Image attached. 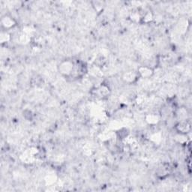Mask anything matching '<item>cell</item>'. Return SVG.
<instances>
[{
	"mask_svg": "<svg viewBox=\"0 0 192 192\" xmlns=\"http://www.w3.org/2000/svg\"><path fill=\"white\" fill-rule=\"evenodd\" d=\"M30 41H31V37L30 35H29L25 34V33H22L21 35H20L19 41L20 42L21 44H28Z\"/></svg>",
	"mask_w": 192,
	"mask_h": 192,
	"instance_id": "obj_9",
	"label": "cell"
},
{
	"mask_svg": "<svg viewBox=\"0 0 192 192\" xmlns=\"http://www.w3.org/2000/svg\"><path fill=\"white\" fill-rule=\"evenodd\" d=\"M151 138H152V140H154L155 142H157V143H158V142H159V141L161 140V134H160L159 133L154 134L151 137Z\"/></svg>",
	"mask_w": 192,
	"mask_h": 192,
	"instance_id": "obj_17",
	"label": "cell"
},
{
	"mask_svg": "<svg viewBox=\"0 0 192 192\" xmlns=\"http://www.w3.org/2000/svg\"><path fill=\"white\" fill-rule=\"evenodd\" d=\"M105 62H106V58L104 56H98L97 59H95V65H97L98 67H101L102 65H104Z\"/></svg>",
	"mask_w": 192,
	"mask_h": 192,
	"instance_id": "obj_14",
	"label": "cell"
},
{
	"mask_svg": "<svg viewBox=\"0 0 192 192\" xmlns=\"http://www.w3.org/2000/svg\"><path fill=\"white\" fill-rule=\"evenodd\" d=\"M44 181H45L47 185H52L56 183V176L53 175V174H50V175H47L46 176L45 180Z\"/></svg>",
	"mask_w": 192,
	"mask_h": 192,
	"instance_id": "obj_13",
	"label": "cell"
},
{
	"mask_svg": "<svg viewBox=\"0 0 192 192\" xmlns=\"http://www.w3.org/2000/svg\"><path fill=\"white\" fill-rule=\"evenodd\" d=\"M176 130L177 133L187 134L191 131V124L186 120H182L176 125Z\"/></svg>",
	"mask_w": 192,
	"mask_h": 192,
	"instance_id": "obj_5",
	"label": "cell"
},
{
	"mask_svg": "<svg viewBox=\"0 0 192 192\" xmlns=\"http://www.w3.org/2000/svg\"><path fill=\"white\" fill-rule=\"evenodd\" d=\"M154 70L149 66H140L137 69V74L139 77L143 79H149L154 75Z\"/></svg>",
	"mask_w": 192,
	"mask_h": 192,
	"instance_id": "obj_3",
	"label": "cell"
},
{
	"mask_svg": "<svg viewBox=\"0 0 192 192\" xmlns=\"http://www.w3.org/2000/svg\"><path fill=\"white\" fill-rule=\"evenodd\" d=\"M141 17L142 16H140V13H138V12H134L130 14V17H131V20L134 21V22H136V23L141 21Z\"/></svg>",
	"mask_w": 192,
	"mask_h": 192,
	"instance_id": "obj_12",
	"label": "cell"
},
{
	"mask_svg": "<svg viewBox=\"0 0 192 192\" xmlns=\"http://www.w3.org/2000/svg\"><path fill=\"white\" fill-rule=\"evenodd\" d=\"M74 66L75 65L72 61L65 60V61L60 62V64L58 66V71L62 76L71 77L74 69Z\"/></svg>",
	"mask_w": 192,
	"mask_h": 192,
	"instance_id": "obj_1",
	"label": "cell"
},
{
	"mask_svg": "<svg viewBox=\"0 0 192 192\" xmlns=\"http://www.w3.org/2000/svg\"><path fill=\"white\" fill-rule=\"evenodd\" d=\"M16 25H17V22L12 16L5 15L4 17H2L1 20V26L3 29H5V31L13 29Z\"/></svg>",
	"mask_w": 192,
	"mask_h": 192,
	"instance_id": "obj_2",
	"label": "cell"
},
{
	"mask_svg": "<svg viewBox=\"0 0 192 192\" xmlns=\"http://www.w3.org/2000/svg\"><path fill=\"white\" fill-rule=\"evenodd\" d=\"M159 116L155 113H149V114H147L145 117V121L147 122V124L150 125V126L157 125L159 122Z\"/></svg>",
	"mask_w": 192,
	"mask_h": 192,
	"instance_id": "obj_6",
	"label": "cell"
},
{
	"mask_svg": "<svg viewBox=\"0 0 192 192\" xmlns=\"http://www.w3.org/2000/svg\"><path fill=\"white\" fill-rule=\"evenodd\" d=\"M23 116H24V118L26 119L29 120L33 117V113H32V112H31L30 111H29V110H26V111L23 112Z\"/></svg>",
	"mask_w": 192,
	"mask_h": 192,
	"instance_id": "obj_16",
	"label": "cell"
},
{
	"mask_svg": "<svg viewBox=\"0 0 192 192\" xmlns=\"http://www.w3.org/2000/svg\"><path fill=\"white\" fill-rule=\"evenodd\" d=\"M153 20V14L150 12H147L141 17V22H143L145 23H150Z\"/></svg>",
	"mask_w": 192,
	"mask_h": 192,
	"instance_id": "obj_8",
	"label": "cell"
},
{
	"mask_svg": "<svg viewBox=\"0 0 192 192\" xmlns=\"http://www.w3.org/2000/svg\"><path fill=\"white\" fill-rule=\"evenodd\" d=\"M98 94L99 95V96L101 98H104L107 97V96H108L111 93V90H110V88L108 87V86H107L105 84H103V85H101V86H99L98 88Z\"/></svg>",
	"mask_w": 192,
	"mask_h": 192,
	"instance_id": "obj_7",
	"label": "cell"
},
{
	"mask_svg": "<svg viewBox=\"0 0 192 192\" xmlns=\"http://www.w3.org/2000/svg\"><path fill=\"white\" fill-rule=\"evenodd\" d=\"M139 79V76L137 72H134L133 71H129L124 73L122 76V80L125 83L128 84L134 83Z\"/></svg>",
	"mask_w": 192,
	"mask_h": 192,
	"instance_id": "obj_4",
	"label": "cell"
},
{
	"mask_svg": "<svg viewBox=\"0 0 192 192\" xmlns=\"http://www.w3.org/2000/svg\"><path fill=\"white\" fill-rule=\"evenodd\" d=\"M110 127L111 128H113V129H115V130H117L119 129L120 128H122V126H121V124H120V122H117V121H113L111 123V125H110Z\"/></svg>",
	"mask_w": 192,
	"mask_h": 192,
	"instance_id": "obj_15",
	"label": "cell"
},
{
	"mask_svg": "<svg viewBox=\"0 0 192 192\" xmlns=\"http://www.w3.org/2000/svg\"><path fill=\"white\" fill-rule=\"evenodd\" d=\"M175 139L177 143H180V144H183V143H187V134L178 133V134L176 136Z\"/></svg>",
	"mask_w": 192,
	"mask_h": 192,
	"instance_id": "obj_10",
	"label": "cell"
},
{
	"mask_svg": "<svg viewBox=\"0 0 192 192\" xmlns=\"http://www.w3.org/2000/svg\"><path fill=\"white\" fill-rule=\"evenodd\" d=\"M10 35L8 34V33L7 31L4 32V31H2V33H1V37H0V40H1V43H6V42H8V41L10 40Z\"/></svg>",
	"mask_w": 192,
	"mask_h": 192,
	"instance_id": "obj_11",
	"label": "cell"
}]
</instances>
